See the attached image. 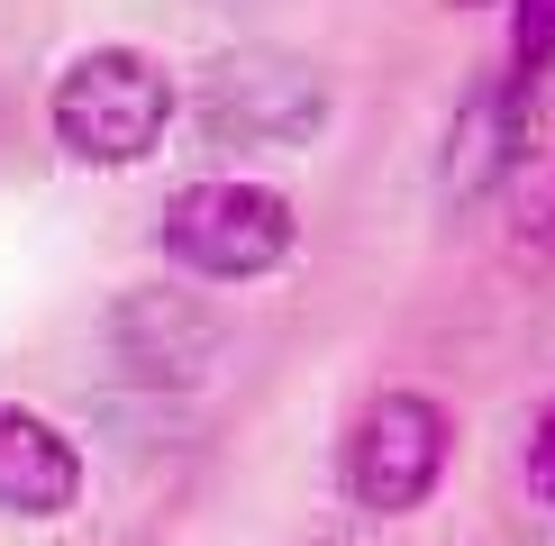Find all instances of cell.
Masks as SVG:
<instances>
[{"mask_svg":"<svg viewBox=\"0 0 555 546\" xmlns=\"http://www.w3.org/2000/svg\"><path fill=\"white\" fill-rule=\"evenodd\" d=\"M46 119H55V146L74 165H146L173 119V74L137 46H91L55 74Z\"/></svg>","mask_w":555,"mask_h":546,"instance_id":"obj_1","label":"cell"},{"mask_svg":"<svg viewBox=\"0 0 555 546\" xmlns=\"http://www.w3.org/2000/svg\"><path fill=\"white\" fill-rule=\"evenodd\" d=\"M292 237H300L292 200L264 182H182L165 200V256L210 283H256L292 256Z\"/></svg>","mask_w":555,"mask_h":546,"instance_id":"obj_2","label":"cell"},{"mask_svg":"<svg viewBox=\"0 0 555 546\" xmlns=\"http://www.w3.org/2000/svg\"><path fill=\"white\" fill-rule=\"evenodd\" d=\"M447 455H455V419L447 410H437L428 392H383V401H364L356 438H346V492H356V510L401 519V510H420V500L437 492Z\"/></svg>","mask_w":555,"mask_h":546,"instance_id":"obj_3","label":"cell"},{"mask_svg":"<svg viewBox=\"0 0 555 546\" xmlns=\"http://www.w3.org/2000/svg\"><path fill=\"white\" fill-rule=\"evenodd\" d=\"M328 119V82L310 64H273V55H228L201 82V128L219 146H310V128Z\"/></svg>","mask_w":555,"mask_h":546,"instance_id":"obj_4","label":"cell"},{"mask_svg":"<svg viewBox=\"0 0 555 546\" xmlns=\"http://www.w3.org/2000/svg\"><path fill=\"white\" fill-rule=\"evenodd\" d=\"M109 347H119V364L137 382H201L228 355V328L201 301H182V291H137L109 318Z\"/></svg>","mask_w":555,"mask_h":546,"instance_id":"obj_5","label":"cell"},{"mask_svg":"<svg viewBox=\"0 0 555 546\" xmlns=\"http://www.w3.org/2000/svg\"><path fill=\"white\" fill-rule=\"evenodd\" d=\"M82 500V455L55 419L37 410H0V510L18 519H55Z\"/></svg>","mask_w":555,"mask_h":546,"instance_id":"obj_6","label":"cell"},{"mask_svg":"<svg viewBox=\"0 0 555 546\" xmlns=\"http://www.w3.org/2000/svg\"><path fill=\"white\" fill-rule=\"evenodd\" d=\"M528 91L538 82H519V74H501V82H482L465 109H455V128H447V192H492L501 173H511V155H519V128H528Z\"/></svg>","mask_w":555,"mask_h":546,"instance_id":"obj_7","label":"cell"},{"mask_svg":"<svg viewBox=\"0 0 555 546\" xmlns=\"http://www.w3.org/2000/svg\"><path fill=\"white\" fill-rule=\"evenodd\" d=\"M555 64V0H511V74L538 82Z\"/></svg>","mask_w":555,"mask_h":546,"instance_id":"obj_8","label":"cell"},{"mask_svg":"<svg viewBox=\"0 0 555 546\" xmlns=\"http://www.w3.org/2000/svg\"><path fill=\"white\" fill-rule=\"evenodd\" d=\"M519 473H528V492L555 510V401L538 410V428H528V465H519Z\"/></svg>","mask_w":555,"mask_h":546,"instance_id":"obj_9","label":"cell"}]
</instances>
